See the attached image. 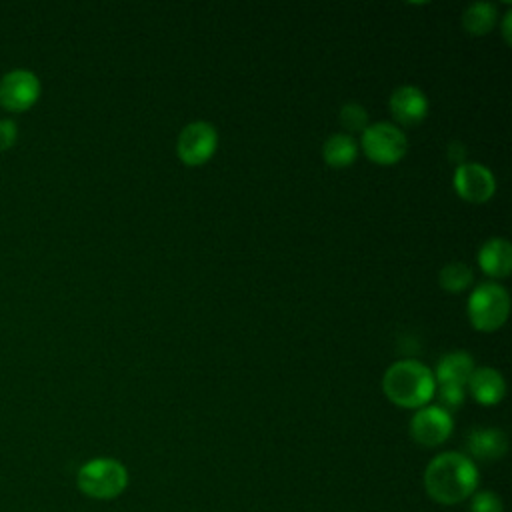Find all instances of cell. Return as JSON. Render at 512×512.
Returning a JSON list of instances; mask_svg holds the SVG:
<instances>
[{
	"mask_svg": "<svg viewBox=\"0 0 512 512\" xmlns=\"http://www.w3.org/2000/svg\"><path fill=\"white\" fill-rule=\"evenodd\" d=\"M508 450V438L500 428H476L468 436V452L484 462L498 460Z\"/></svg>",
	"mask_w": 512,
	"mask_h": 512,
	"instance_id": "cell-14",
	"label": "cell"
},
{
	"mask_svg": "<svg viewBox=\"0 0 512 512\" xmlns=\"http://www.w3.org/2000/svg\"><path fill=\"white\" fill-rule=\"evenodd\" d=\"M18 138V128L14 120H0V150H8L14 146Z\"/></svg>",
	"mask_w": 512,
	"mask_h": 512,
	"instance_id": "cell-21",
	"label": "cell"
},
{
	"mask_svg": "<svg viewBox=\"0 0 512 512\" xmlns=\"http://www.w3.org/2000/svg\"><path fill=\"white\" fill-rule=\"evenodd\" d=\"M40 80L30 70H12L0 80V104L10 112H24L36 104Z\"/></svg>",
	"mask_w": 512,
	"mask_h": 512,
	"instance_id": "cell-9",
	"label": "cell"
},
{
	"mask_svg": "<svg viewBox=\"0 0 512 512\" xmlns=\"http://www.w3.org/2000/svg\"><path fill=\"white\" fill-rule=\"evenodd\" d=\"M478 264L490 278H506L512 270V246L506 238H488L478 250Z\"/></svg>",
	"mask_w": 512,
	"mask_h": 512,
	"instance_id": "cell-12",
	"label": "cell"
},
{
	"mask_svg": "<svg viewBox=\"0 0 512 512\" xmlns=\"http://www.w3.org/2000/svg\"><path fill=\"white\" fill-rule=\"evenodd\" d=\"M510 18H512V14L510 12H506L504 14V24H502V34H504V40L510 44Z\"/></svg>",
	"mask_w": 512,
	"mask_h": 512,
	"instance_id": "cell-22",
	"label": "cell"
},
{
	"mask_svg": "<svg viewBox=\"0 0 512 512\" xmlns=\"http://www.w3.org/2000/svg\"><path fill=\"white\" fill-rule=\"evenodd\" d=\"M470 512H504V504L498 494L490 490H482L472 494Z\"/></svg>",
	"mask_w": 512,
	"mask_h": 512,
	"instance_id": "cell-20",
	"label": "cell"
},
{
	"mask_svg": "<svg viewBox=\"0 0 512 512\" xmlns=\"http://www.w3.org/2000/svg\"><path fill=\"white\" fill-rule=\"evenodd\" d=\"M340 124L348 132H362L368 126V112L358 102H348L340 110Z\"/></svg>",
	"mask_w": 512,
	"mask_h": 512,
	"instance_id": "cell-18",
	"label": "cell"
},
{
	"mask_svg": "<svg viewBox=\"0 0 512 512\" xmlns=\"http://www.w3.org/2000/svg\"><path fill=\"white\" fill-rule=\"evenodd\" d=\"M454 190L456 194L472 204L488 202L496 192L494 174L478 162H460L454 170Z\"/></svg>",
	"mask_w": 512,
	"mask_h": 512,
	"instance_id": "cell-8",
	"label": "cell"
},
{
	"mask_svg": "<svg viewBox=\"0 0 512 512\" xmlns=\"http://www.w3.org/2000/svg\"><path fill=\"white\" fill-rule=\"evenodd\" d=\"M424 488L438 504H460L478 488L476 462L462 452H442L428 462L424 470Z\"/></svg>",
	"mask_w": 512,
	"mask_h": 512,
	"instance_id": "cell-1",
	"label": "cell"
},
{
	"mask_svg": "<svg viewBox=\"0 0 512 512\" xmlns=\"http://www.w3.org/2000/svg\"><path fill=\"white\" fill-rule=\"evenodd\" d=\"M436 392L440 398V408H444L446 412L456 410L462 406L464 396H466V388L462 386H450V384H436Z\"/></svg>",
	"mask_w": 512,
	"mask_h": 512,
	"instance_id": "cell-19",
	"label": "cell"
},
{
	"mask_svg": "<svg viewBox=\"0 0 512 512\" xmlns=\"http://www.w3.org/2000/svg\"><path fill=\"white\" fill-rule=\"evenodd\" d=\"M358 156V144L350 134L338 132L326 138L322 146V158L332 168H346L354 164Z\"/></svg>",
	"mask_w": 512,
	"mask_h": 512,
	"instance_id": "cell-15",
	"label": "cell"
},
{
	"mask_svg": "<svg viewBox=\"0 0 512 512\" xmlns=\"http://www.w3.org/2000/svg\"><path fill=\"white\" fill-rule=\"evenodd\" d=\"M362 152L380 166H392L400 162L408 150L406 134L390 122H374L362 130Z\"/></svg>",
	"mask_w": 512,
	"mask_h": 512,
	"instance_id": "cell-5",
	"label": "cell"
},
{
	"mask_svg": "<svg viewBox=\"0 0 512 512\" xmlns=\"http://www.w3.org/2000/svg\"><path fill=\"white\" fill-rule=\"evenodd\" d=\"M390 112L400 126H416L428 114V98L420 88L404 84L392 92Z\"/></svg>",
	"mask_w": 512,
	"mask_h": 512,
	"instance_id": "cell-10",
	"label": "cell"
},
{
	"mask_svg": "<svg viewBox=\"0 0 512 512\" xmlns=\"http://www.w3.org/2000/svg\"><path fill=\"white\" fill-rule=\"evenodd\" d=\"M466 388L472 394V398L482 406H494L506 394V382H504L502 374L490 366L474 368L468 378Z\"/></svg>",
	"mask_w": 512,
	"mask_h": 512,
	"instance_id": "cell-11",
	"label": "cell"
},
{
	"mask_svg": "<svg viewBox=\"0 0 512 512\" xmlns=\"http://www.w3.org/2000/svg\"><path fill=\"white\" fill-rule=\"evenodd\" d=\"M466 312L476 330L494 332L508 318L510 296L498 282H482L470 292Z\"/></svg>",
	"mask_w": 512,
	"mask_h": 512,
	"instance_id": "cell-4",
	"label": "cell"
},
{
	"mask_svg": "<svg viewBox=\"0 0 512 512\" xmlns=\"http://www.w3.org/2000/svg\"><path fill=\"white\" fill-rule=\"evenodd\" d=\"M76 486L94 500H112L128 486V470L116 458H92L76 474Z\"/></svg>",
	"mask_w": 512,
	"mask_h": 512,
	"instance_id": "cell-3",
	"label": "cell"
},
{
	"mask_svg": "<svg viewBox=\"0 0 512 512\" xmlns=\"http://www.w3.org/2000/svg\"><path fill=\"white\" fill-rule=\"evenodd\" d=\"M218 148V132L210 122L196 120L186 124L176 140V154L186 166L206 164Z\"/></svg>",
	"mask_w": 512,
	"mask_h": 512,
	"instance_id": "cell-6",
	"label": "cell"
},
{
	"mask_svg": "<svg viewBox=\"0 0 512 512\" xmlns=\"http://www.w3.org/2000/svg\"><path fill=\"white\" fill-rule=\"evenodd\" d=\"M498 20V10L490 2H474L462 14V26L470 36H486Z\"/></svg>",
	"mask_w": 512,
	"mask_h": 512,
	"instance_id": "cell-16",
	"label": "cell"
},
{
	"mask_svg": "<svg viewBox=\"0 0 512 512\" xmlns=\"http://www.w3.org/2000/svg\"><path fill=\"white\" fill-rule=\"evenodd\" d=\"M474 368L476 366H474L472 356L468 352H464V350H456V352L444 354L438 360L436 370L432 374H434L436 384H450V386L466 388L468 378H470Z\"/></svg>",
	"mask_w": 512,
	"mask_h": 512,
	"instance_id": "cell-13",
	"label": "cell"
},
{
	"mask_svg": "<svg viewBox=\"0 0 512 512\" xmlns=\"http://www.w3.org/2000/svg\"><path fill=\"white\" fill-rule=\"evenodd\" d=\"M454 430L452 414L438 404H426L410 418V436L416 444L432 448L450 438Z\"/></svg>",
	"mask_w": 512,
	"mask_h": 512,
	"instance_id": "cell-7",
	"label": "cell"
},
{
	"mask_svg": "<svg viewBox=\"0 0 512 512\" xmlns=\"http://www.w3.org/2000/svg\"><path fill=\"white\" fill-rule=\"evenodd\" d=\"M382 390L386 398L400 408H422L436 394V380L426 364L404 358L386 368Z\"/></svg>",
	"mask_w": 512,
	"mask_h": 512,
	"instance_id": "cell-2",
	"label": "cell"
},
{
	"mask_svg": "<svg viewBox=\"0 0 512 512\" xmlns=\"http://www.w3.org/2000/svg\"><path fill=\"white\" fill-rule=\"evenodd\" d=\"M438 280L446 292L456 294V292H464L466 288H470L474 274H472L470 266H466L462 262H450L440 270Z\"/></svg>",
	"mask_w": 512,
	"mask_h": 512,
	"instance_id": "cell-17",
	"label": "cell"
}]
</instances>
